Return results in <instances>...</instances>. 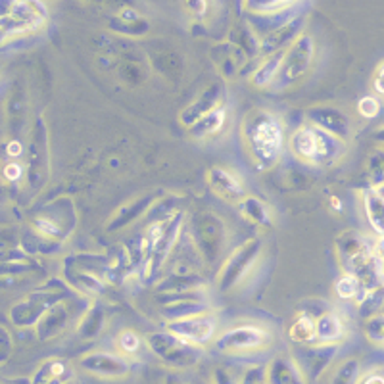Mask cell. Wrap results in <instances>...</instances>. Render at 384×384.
<instances>
[{"label":"cell","instance_id":"obj_1","mask_svg":"<svg viewBox=\"0 0 384 384\" xmlns=\"http://www.w3.org/2000/svg\"><path fill=\"white\" fill-rule=\"evenodd\" d=\"M240 135L244 150L257 169L265 171L279 163L287 146V131L277 113L265 108L252 110L242 120Z\"/></svg>","mask_w":384,"mask_h":384},{"label":"cell","instance_id":"obj_2","mask_svg":"<svg viewBox=\"0 0 384 384\" xmlns=\"http://www.w3.org/2000/svg\"><path fill=\"white\" fill-rule=\"evenodd\" d=\"M336 257L344 273H352L365 290L384 287V259L375 252V242L360 231H344L336 237Z\"/></svg>","mask_w":384,"mask_h":384},{"label":"cell","instance_id":"obj_3","mask_svg":"<svg viewBox=\"0 0 384 384\" xmlns=\"http://www.w3.org/2000/svg\"><path fill=\"white\" fill-rule=\"evenodd\" d=\"M288 146L298 160L310 166H330L346 152V141L313 123H304L292 133Z\"/></svg>","mask_w":384,"mask_h":384},{"label":"cell","instance_id":"obj_4","mask_svg":"<svg viewBox=\"0 0 384 384\" xmlns=\"http://www.w3.org/2000/svg\"><path fill=\"white\" fill-rule=\"evenodd\" d=\"M75 288L64 279H50L42 287L35 288L31 294L24 298L22 302L12 305L10 319L16 327H37V323L42 319V315L54 307L60 302H64L72 296Z\"/></svg>","mask_w":384,"mask_h":384},{"label":"cell","instance_id":"obj_5","mask_svg":"<svg viewBox=\"0 0 384 384\" xmlns=\"http://www.w3.org/2000/svg\"><path fill=\"white\" fill-rule=\"evenodd\" d=\"M48 24L45 0H2V42L31 35Z\"/></svg>","mask_w":384,"mask_h":384},{"label":"cell","instance_id":"obj_6","mask_svg":"<svg viewBox=\"0 0 384 384\" xmlns=\"http://www.w3.org/2000/svg\"><path fill=\"white\" fill-rule=\"evenodd\" d=\"M189 237L206 265L217 264L223 257L229 242V231L221 217L211 211H200L191 219Z\"/></svg>","mask_w":384,"mask_h":384},{"label":"cell","instance_id":"obj_7","mask_svg":"<svg viewBox=\"0 0 384 384\" xmlns=\"http://www.w3.org/2000/svg\"><path fill=\"white\" fill-rule=\"evenodd\" d=\"M75 225H77V209L72 198L67 196L48 202L45 208H40L31 217V229L58 242H64L67 237H72Z\"/></svg>","mask_w":384,"mask_h":384},{"label":"cell","instance_id":"obj_8","mask_svg":"<svg viewBox=\"0 0 384 384\" xmlns=\"http://www.w3.org/2000/svg\"><path fill=\"white\" fill-rule=\"evenodd\" d=\"M262 252H264L262 239H250L237 246L229 256L225 257L221 269L217 271V288L221 292H229L234 287H239L240 282L246 279V275L256 267Z\"/></svg>","mask_w":384,"mask_h":384},{"label":"cell","instance_id":"obj_9","mask_svg":"<svg viewBox=\"0 0 384 384\" xmlns=\"http://www.w3.org/2000/svg\"><path fill=\"white\" fill-rule=\"evenodd\" d=\"M315 60V40L310 33H302L285 52V60L280 65L279 75L273 83L275 90L294 87L310 73Z\"/></svg>","mask_w":384,"mask_h":384},{"label":"cell","instance_id":"obj_10","mask_svg":"<svg viewBox=\"0 0 384 384\" xmlns=\"http://www.w3.org/2000/svg\"><path fill=\"white\" fill-rule=\"evenodd\" d=\"M146 342H148V348L152 350V353H156L161 361H166L171 367H192L202 358V346L192 344L175 333H169L168 328L161 333L148 335Z\"/></svg>","mask_w":384,"mask_h":384},{"label":"cell","instance_id":"obj_11","mask_svg":"<svg viewBox=\"0 0 384 384\" xmlns=\"http://www.w3.org/2000/svg\"><path fill=\"white\" fill-rule=\"evenodd\" d=\"M184 232V214L183 209L181 211H177L175 216L171 217L168 221V227H166V232H163V237L161 240L154 246V250L148 254V257L144 259L143 269H141V277L144 280H150L156 279L160 271L163 269V265L168 264V259L173 256V252H175L177 244H179V240L183 237Z\"/></svg>","mask_w":384,"mask_h":384},{"label":"cell","instance_id":"obj_12","mask_svg":"<svg viewBox=\"0 0 384 384\" xmlns=\"http://www.w3.org/2000/svg\"><path fill=\"white\" fill-rule=\"evenodd\" d=\"M269 342V333L259 325L244 323L227 328L216 338V348L227 353H246L262 350Z\"/></svg>","mask_w":384,"mask_h":384},{"label":"cell","instance_id":"obj_13","mask_svg":"<svg viewBox=\"0 0 384 384\" xmlns=\"http://www.w3.org/2000/svg\"><path fill=\"white\" fill-rule=\"evenodd\" d=\"M48 131L42 118H37L33 123L31 144H29V163H27V183L31 189L39 191L48 181L50 168H48Z\"/></svg>","mask_w":384,"mask_h":384},{"label":"cell","instance_id":"obj_14","mask_svg":"<svg viewBox=\"0 0 384 384\" xmlns=\"http://www.w3.org/2000/svg\"><path fill=\"white\" fill-rule=\"evenodd\" d=\"M169 333H175L184 340H189L196 346H208L209 342L216 340L217 335V319L211 312L198 313L192 317H184V319L168 321L166 325Z\"/></svg>","mask_w":384,"mask_h":384},{"label":"cell","instance_id":"obj_15","mask_svg":"<svg viewBox=\"0 0 384 384\" xmlns=\"http://www.w3.org/2000/svg\"><path fill=\"white\" fill-rule=\"evenodd\" d=\"M206 183L217 198L229 202V204H239L248 196L242 177L234 173L232 169L223 168V166L209 168L206 173Z\"/></svg>","mask_w":384,"mask_h":384},{"label":"cell","instance_id":"obj_16","mask_svg":"<svg viewBox=\"0 0 384 384\" xmlns=\"http://www.w3.org/2000/svg\"><path fill=\"white\" fill-rule=\"evenodd\" d=\"M211 60H214L219 75L225 81H232L244 75L250 56L242 48L227 39L223 42H217L216 47L211 48Z\"/></svg>","mask_w":384,"mask_h":384},{"label":"cell","instance_id":"obj_17","mask_svg":"<svg viewBox=\"0 0 384 384\" xmlns=\"http://www.w3.org/2000/svg\"><path fill=\"white\" fill-rule=\"evenodd\" d=\"M225 98H227V88H225L223 83H211L194 102L184 106L183 112L179 113L181 125H184V127L189 129L192 123H196V121L200 120L202 115H206V113H209L211 110L223 106Z\"/></svg>","mask_w":384,"mask_h":384},{"label":"cell","instance_id":"obj_18","mask_svg":"<svg viewBox=\"0 0 384 384\" xmlns=\"http://www.w3.org/2000/svg\"><path fill=\"white\" fill-rule=\"evenodd\" d=\"M307 121L317 125V127L325 129L328 133H333L338 138H342L348 143V138L352 136V120L346 115L340 108H333V106H313L307 112Z\"/></svg>","mask_w":384,"mask_h":384},{"label":"cell","instance_id":"obj_19","mask_svg":"<svg viewBox=\"0 0 384 384\" xmlns=\"http://www.w3.org/2000/svg\"><path fill=\"white\" fill-rule=\"evenodd\" d=\"M304 24V16H298L296 19H292L290 24L282 25L277 31L265 35L264 39H262V58L275 54V52H280V50H287L302 33H305Z\"/></svg>","mask_w":384,"mask_h":384},{"label":"cell","instance_id":"obj_20","mask_svg":"<svg viewBox=\"0 0 384 384\" xmlns=\"http://www.w3.org/2000/svg\"><path fill=\"white\" fill-rule=\"evenodd\" d=\"M81 367L87 369L88 373L102 376H123L129 373V363L125 358L106 352H95L85 355L81 360Z\"/></svg>","mask_w":384,"mask_h":384},{"label":"cell","instance_id":"obj_21","mask_svg":"<svg viewBox=\"0 0 384 384\" xmlns=\"http://www.w3.org/2000/svg\"><path fill=\"white\" fill-rule=\"evenodd\" d=\"M156 202V196L154 194H143L141 198H135L131 200L125 206H121L113 217L110 219V223L106 225V231L108 232H115L120 229H125L131 223H135L136 219L146 216V211L152 208V204Z\"/></svg>","mask_w":384,"mask_h":384},{"label":"cell","instance_id":"obj_22","mask_svg":"<svg viewBox=\"0 0 384 384\" xmlns=\"http://www.w3.org/2000/svg\"><path fill=\"white\" fill-rule=\"evenodd\" d=\"M72 317L73 312L72 305H70V298H67V300L60 302V304H56L54 307H50V310L42 315V319L37 323L39 336L40 338H52V336L60 335V333L70 325Z\"/></svg>","mask_w":384,"mask_h":384},{"label":"cell","instance_id":"obj_23","mask_svg":"<svg viewBox=\"0 0 384 384\" xmlns=\"http://www.w3.org/2000/svg\"><path fill=\"white\" fill-rule=\"evenodd\" d=\"M315 330L319 344H338L346 338L344 319L335 310H328L315 319Z\"/></svg>","mask_w":384,"mask_h":384},{"label":"cell","instance_id":"obj_24","mask_svg":"<svg viewBox=\"0 0 384 384\" xmlns=\"http://www.w3.org/2000/svg\"><path fill=\"white\" fill-rule=\"evenodd\" d=\"M285 52L287 50H280V52H275V54H269V56L259 58V64L250 73V85L256 88L273 87V83H275L277 75H279L282 60H285Z\"/></svg>","mask_w":384,"mask_h":384},{"label":"cell","instance_id":"obj_25","mask_svg":"<svg viewBox=\"0 0 384 384\" xmlns=\"http://www.w3.org/2000/svg\"><path fill=\"white\" fill-rule=\"evenodd\" d=\"M227 123V106H219L216 110H211L206 115H202L200 120L196 123H192L191 127L186 129L189 135L196 141H204V138H209V136L221 133Z\"/></svg>","mask_w":384,"mask_h":384},{"label":"cell","instance_id":"obj_26","mask_svg":"<svg viewBox=\"0 0 384 384\" xmlns=\"http://www.w3.org/2000/svg\"><path fill=\"white\" fill-rule=\"evenodd\" d=\"M206 288V280L196 271H173L156 285V292H183Z\"/></svg>","mask_w":384,"mask_h":384},{"label":"cell","instance_id":"obj_27","mask_svg":"<svg viewBox=\"0 0 384 384\" xmlns=\"http://www.w3.org/2000/svg\"><path fill=\"white\" fill-rule=\"evenodd\" d=\"M361 202H363V211H365L371 229L378 237H384V194L378 189H369L363 192Z\"/></svg>","mask_w":384,"mask_h":384},{"label":"cell","instance_id":"obj_28","mask_svg":"<svg viewBox=\"0 0 384 384\" xmlns=\"http://www.w3.org/2000/svg\"><path fill=\"white\" fill-rule=\"evenodd\" d=\"M229 40L242 48L250 56V60L262 58V37L254 31V27L248 24V19L232 27L231 33H229Z\"/></svg>","mask_w":384,"mask_h":384},{"label":"cell","instance_id":"obj_29","mask_svg":"<svg viewBox=\"0 0 384 384\" xmlns=\"http://www.w3.org/2000/svg\"><path fill=\"white\" fill-rule=\"evenodd\" d=\"M240 216L244 217L250 225H256V227H271L273 225V214L271 208L265 204L264 200H259L256 196H246L244 200L237 204Z\"/></svg>","mask_w":384,"mask_h":384},{"label":"cell","instance_id":"obj_30","mask_svg":"<svg viewBox=\"0 0 384 384\" xmlns=\"http://www.w3.org/2000/svg\"><path fill=\"white\" fill-rule=\"evenodd\" d=\"M267 383L269 384H304L302 373L292 360L277 358L267 369Z\"/></svg>","mask_w":384,"mask_h":384},{"label":"cell","instance_id":"obj_31","mask_svg":"<svg viewBox=\"0 0 384 384\" xmlns=\"http://www.w3.org/2000/svg\"><path fill=\"white\" fill-rule=\"evenodd\" d=\"M302 0H242L246 16H275L294 10Z\"/></svg>","mask_w":384,"mask_h":384},{"label":"cell","instance_id":"obj_32","mask_svg":"<svg viewBox=\"0 0 384 384\" xmlns=\"http://www.w3.org/2000/svg\"><path fill=\"white\" fill-rule=\"evenodd\" d=\"M335 294L342 302H350V300L360 302L361 298L367 294V290H365V287L361 285V280L355 275L342 271V275L335 282Z\"/></svg>","mask_w":384,"mask_h":384},{"label":"cell","instance_id":"obj_33","mask_svg":"<svg viewBox=\"0 0 384 384\" xmlns=\"http://www.w3.org/2000/svg\"><path fill=\"white\" fill-rule=\"evenodd\" d=\"M288 336L300 342V344H307V342H317V330H315V317L307 315V313L300 312L296 319L292 321V325L288 328Z\"/></svg>","mask_w":384,"mask_h":384},{"label":"cell","instance_id":"obj_34","mask_svg":"<svg viewBox=\"0 0 384 384\" xmlns=\"http://www.w3.org/2000/svg\"><path fill=\"white\" fill-rule=\"evenodd\" d=\"M206 312H209L208 302H175V304L160 305L161 317H166L168 321L184 319Z\"/></svg>","mask_w":384,"mask_h":384},{"label":"cell","instance_id":"obj_35","mask_svg":"<svg viewBox=\"0 0 384 384\" xmlns=\"http://www.w3.org/2000/svg\"><path fill=\"white\" fill-rule=\"evenodd\" d=\"M177 211H181V209L177 208V200L171 196H166V198H160V200H156L152 204V208L146 211V216H144V223L150 225V223H161V221H169L171 217L175 216Z\"/></svg>","mask_w":384,"mask_h":384},{"label":"cell","instance_id":"obj_36","mask_svg":"<svg viewBox=\"0 0 384 384\" xmlns=\"http://www.w3.org/2000/svg\"><path fill=\"white\" fill-rule=\"evenodd\" d=\"M104 319H106V313L100 305L98 304L88 305L87 310H85V313H83V317H81V323H79L81 335L87 336V338L96 336L100 330H102V327H104Z\"/></svg>","mask_w":384,"mask_h":384},{"label":"cell","instance_id":"obj_37","mask_svg":"<svg viewBox=\"0 0 384 384\" xmlns=\"http://www.w3.org/2000/svg\"><path fill=\"white\" fill-rule=\"evenodd\" d=\"M154 300L158 305L175 304V302H206V288L183 290V292H156Z\"/></svg>","mask_w":384,"mask_h":384},{"label":"cell","instance_id":"obj_38","mask_svg":"<svg viewBox=\"0 0 384 384\" xmlns=\"http://www.w3.org/2000/svg\"><path fill=\"white\" fill-rule=\"evenodd\" d=\"M384 302V287H378L375 290H367V294L358 302V313L361 317H373L375 312Z\"/></svg>","mask_w":384,"mask_h":384},{"label":"cell","instance_id":"obj_39","mask_svg":"<svg viewBox=\"0 0 384 384\" xmlns=\"http://www.w3.org/2000/svg\"><path fill=\"white\" fill-rule=\"evenodd\" d=\"M110 24H112L110 27H112L113 31L123 33V35H133V37H138V35L148 31V22H146V19H138V22H131V24H127V22H121V19H118V17L113 16L112 19H110Z\"/></svg>","mask_w":384,"mask_h":384},{"label":"cell","instance_id":"obj_40","mask_svg":"<svg viewBox=\"0 0 384 384\" xmlns=\"http://www.w3.org/2000/svg\"><path fill=\"white\" fill-rule=\"evenodd\" d=\"M115 344L121 353H136L141 350V338L135 330H121Z\"/></svg>","mask_w":384,"mask_h":384},{"label":"cell","instance_id":"obj_41","mask_svg":"<svg viewBox=\"0 0 384 384\" xmlns=\"http://www.w3.org/2000/svg\"><path fill=\"white\" fill-rule=\"evenodd\" d=\"M2 175L8 183H19L22 179L27 177V166L19 163L17 160H8L2 168Z\"/></svg>","mask_w":384,"mask_h":384},{"label":"cell","instance_id":"obj_42","mask_svg":"<svg viewBox=\"0 0 384 384\" xmlns=\"http://www.w3.org/2000/svg\"><path fill=\"white\" fill-rule=\"evenodd\" d=\"M378 112H381V102L376 96H363L358 102V113L365 120H373Z\"/></svg>","mask_w":384,"mask_h":384},{"label":"cell","instance_id":"obj_43","mask_svg":"<svg viewBox=\"0 0 384 384\" xmlns=\"http://www.w3.org/2000/svg\"><path fill=\"white\" fill-rule=\"evenodd\" d=\"M367 336L373 342L384 344V313L373 315L367 323Z\"/></svg>","mask_w":384,"mask_h":384},{"label":"cell","instance_id":"obj_44","mask_svg":"<svg viewBox=\"0 0 384 384\" xmlns=\"http://www.w3.org/2000/svg\"><path fill=\"white\" fill-rule=\"evenodd\" d=\"M183 2L184 8L189 10L194 17H198V19L206 17V14H208L209 0H183Z\"/></svg>","mask_w":384,"mask_h":384},{"label":"cell","instance_id":"obj_45","mask_svg":"<svg viewBox=\"0 0 384 384\" xmlns=\"http://www.w3.org/2000/svg\"><path fill=\"white\" fill-rule=\"evenodd\" d=\"M24 144H22V141H17V138H12V141L4 144V154H6L8 160H19L24 156Z\"/></svg>","mask_w":384,"mask_h":384},{"label":"cell","instance_id":"obj_46","mask_svg":"<svg viewBox=\"0 0 384 384\" xmlns=\"http://www.w3.org/2000/svg\"><path fill=\"white\" fill-rule=\"evenodd\" d=\"M373 88H375L376 95L384 98V62H381L376 67L375 77H373Z\"/></svg>","mask_w":384,"mask_h":384},{"label":"cell","instance_id":"obj_47","mask_svg":"<svg viewBox=\"0 0 384 384\" xmlns=\"http://www.w3.org/2000/svg\"><path fill=\"white\" fill-rule=\"evenodd\" d=\"M360 384H384V373H369L367 376H363L360 381Z\"/></svg>","mask_w":384,"mask_h":384},{"label":"cell","instance_id":"obj_48","mask_svg":"<svg viewBox=\"0 0 384 384\" xmlns=\"http://www.w3.org/2000/svg\"><path fill=\"white\" fill-rule=\"evenodd\" d=\"M375 252L384 259V237H378V240L375 242Z\"/></svg>","mask_w":384,"mask_h":384},{"label":"cell","instance_id":"obj_49","mask_svg":"<svg viewBox=\"0 0 384 384\" xmlns=\"http://www.w3.org/2000/svg\"><path fill=\"white\" fill-rule=\"evenodd\" d=\"M376 138H378V141H383L384 143V127L383 129H378V131H376Z\"/></svg>","mask_w":384,"mask_h":384}]
</instances>
